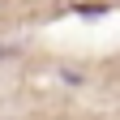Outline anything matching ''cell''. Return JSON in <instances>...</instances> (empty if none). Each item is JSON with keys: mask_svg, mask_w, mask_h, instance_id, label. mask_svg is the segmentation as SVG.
<instances>
[{"mask_svg": "<svg viewBox=\"0 0 120 120\" xmlns=\"http://www.w3.org/2000/svg\"><path fill=\"white\" fill-rule=\"evenodd\" d=\"M17 56H22L17 43H0V60H17Z\"/></svg>", "mask_w": 120, "mask_h": 120, "instance_id": "1", "label": "cell"}]
</instances>
